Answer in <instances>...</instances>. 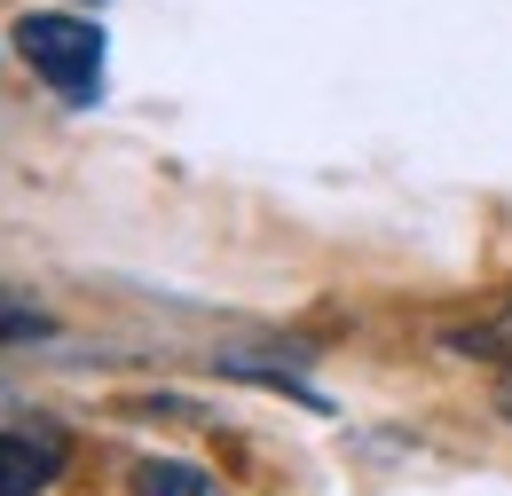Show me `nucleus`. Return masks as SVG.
<instances>
[{"instance_id": "obj_3", "label": "nucleus", "mask_w": 512, "mask_h": 496, "mask_svg": "<svg viewBox=\"0 0 512 496\" xmlns=\"http://www.w3.org/2000/svg\"><path fill=\"white\" fill-rule=\"evenodd\" d=\"M142 496H229L205 465H182V457H150L142 465Z\"/></svg>"}, {"instance_id": "obj_4", "label": "nucleus", "mask_w": 512, "mask_h": 496, "mask_svg": "<svg viewBox=\"0 0 512 496\" xmlns=\"http://www.w3.org/2000/svg\"><path fill=\"white\" fill-rule=\"evenodd\" d=\"M449 347H457V355H505V363H512V292H505L489 315H481V323L449 331Z\"/></svg>"}, {"instance_id": "obj_6", "label": "nucleus", "mask_w": 512, "mask_h": 496, "mask_svg": "<svg viewBox=\"0 0 512 496\" xmlns=\"http://www.w3.org/2000/svg\"><path fill=\"white\" fill-rule=\"evenodd\" d=\"M497 402H505V418H512V378H505V394H497Z\"/></svg>"}, {"instance_id": "obj_2", "label": "nucleus", "mask_w": 512, "mask_h": 496, "mask_svg": "<svg viewBox=\"0 0 512 496\" xmlns=\"http://www.w3.org/2000/svg\"><path fill=\"white\" fill-rule=\"evenodd\" d=\"M56 473H64V441L56 434L0 426V496H40Z\"/></svg>"}, {"instance_id": "obj_5", "label": "nucleus", "mask_w": 512, "mask_h": 496, "mask_svg": "<svg viewBox=\"0 0 512 496\" xmlns=\"http://www.w3.org/2000/svg\"><path fill=\"white\" fill-rule=\"evenodd\" d=\"M24 331H48V315L24 300H0V339H24Z\"/></svg>"}, {"instance_id": "obj_1", "label": "nucleus", "mask_w": 512, "mask_h": 496, "mask_svg": "<svg viewBox=\"0 0 512 496\" xmlns=\"http://www.w3.org/2000/svg\"><path fill=\"white\" fill-rule=\"evenodd\" d=\"M16 56L32 63L64 103L103 95V24L71 16V8H24L16 16Z\"/></svg>"}]
</instances>
